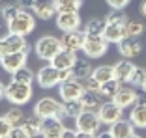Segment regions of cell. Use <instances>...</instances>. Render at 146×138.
I'll return each instance as SVG.
<instances>
[{
  "mask_svg": "<svg viewBox=\"0 0 146 138\" xmlns=\"http://www.w3.org/2000/svg\"><path fill=\"white\" fill-rule=\"evenodd\" d=\"M107 26H105L103 37L109 43L118 45L122 39L125 37V22H127V15H124L122 11L112 9V13H109L107 17Z\"/></svg>",
  "mask_w": 146,
  "mask_h": 138,
  "instance_id": "6da1fadb",
  "label": "cell"
},
{
  "mask_svg": "<svg viewBox=\"0 0 146 138\" xmlns=\"http://www.w3.org/2000/svg\"><path fill=\"white\" fill-rule=\"evenodd\" d=\"M34 114L43 120H51V118H56V120H62L68 118L66 114V108H64V101H56L52 97H41V99L36 103L34 106Z\"/></svg>",
  "mask_w": 146,
  "mask_h": 138,
  "instance_id": "7a4b0ae2",
  "label": "cell"
},
{
  "mask_svg": "<svg viewBox=\"0 0 146 138\" xmlns=\"http://www.w3.org/2000/svg\"><path fill=\"white\" fill-rule=\"evenodd\" d=\"M62 51V39L56 35H41L34 45V52L39 60L51 62Z\"/></svg>",
  "mask_w": 146,
  "mask_h": 138,
  "instance_id": "3957f363",
  "label": "cell"
},
{
  "mask_svg": "<svg viewBox=\"0 0 146 138\" xmlns=\"http://www.w3.org/2000/svg\"><path fill=\"white\" fill-rule=\"evenodd\" d=\"M6 26H8V32L25 35L26 37V35L32 34L34 28H36V15L30 13V11H26V9H21V11H19Z\"/></svg>",
  "mask_w": 146,
  "mask_h": 138,
  "instance_id": "277c9868",
  "label": "cell"
},
{
  "mask_svg": "<svg viewBox=\"0 0 146 138\" xmlns=\"http://www.w3.org/2000/svg\"><path fill=\"white\" fill-rule=\"evenodd\" d=\"M6 99L11 104H17V106L26 104L32 99V84H25V82L11 78V82L6 86Z\"/></svg>",
  "mask_w": 146,
  "mask_h": 138,
  "instance_id": "5b68a950",
  "label": "cell"
},
{
  "mask_svg": "<svg viewBox=\"0 0 146 138\" xmlns=\"http://www.w3.org/2000/svg\"><path fill=\"white\" fill-rule=\"evenodd\" d=\"M19 51H30V45H28L25 35L9 32V34L0 37V58H4L6 54H11V52H19Z\"/></svg>",
  "mask_w": 146,
  "mask_h": 138,
  "instance_id": "8992f818",
  "label": "cell"
},
{
  "mask_svg": "<svg viewBox=\"0 0 146 138\" xmlns=\"http://www.w3.org/2000/svg\"><path fill=\"white\" fill-rule=\"evenodd\" d=\"M99 127H101V118H99L98 110H82V114H79L75 118V129L77 131H84V133H92L98 134Z\"/></svg>",
  "mask_w": 146,
  "mask_h": 138,
  "instance_id": "52a82bcc",
  "label": "cell"
},
{
  "mask_svg": "<svg viewBox=\"0 0 146 138\" xmlns=\"http://www.w3.org/2000/svg\"><path fill=\"white\" fill-rule=\"evenodd\" d=\"M109 51V41L103 37V35H86L84 47H82V52L86 54V58H101L105 56Z\"/></svg>",
  "mask_w": 146,
  "mask_h": 138,
  "instance_id": "ba28073f",
  "label": "cell"
},
{
  "mask_svg": "<svg viewBox=\"0 0 146 138\" xmlns=\"http://www.w3.org/2000/svg\"><path fill=\"white\" fill-rule=\"evenodd\" d=\"M36 82H38V86L43 88V90H51V88L58 86L60 84V69H56L52 64L45 65V67H41L38 71Z\"/></svg>",
  "mask_w": 146,
  "mask_h": 138,
  "instance_id": "9c48e42d",
  "label": "cell"
},
{
  "mask_svg": "<svg viewBox=\"0 0 146 138\" xmlns=\"http://www.w3.org/2000/svg\"><path fill=\"white\" fill-rule=\"evenodd\" d=\"M58 93H60V99L64 101H75L81 99V95L84 93V86L79 78H69L58 84Z\"/></svg>",
  "mask_w": 146,
  "mask_h": 138,
  "instance_id": "30bf717a",
  "label": "cell"
},
{
  "mask_svg": "<svg viewBox=\"0 0 146 138\" xmlns=\"http://www.w3.org/2000/svg\"><path fill=\"white\" fill-rule=\"evenodd\" d=\"M28 52H30V51H19V52L6 54L4 58H0V65H2V69H4V71H8L9 75L17 73L21 67H25V65H26Z\"/></svg>",
  "mask_w": 146,
  "mask_h": 138,
  "instance_id": "8fae6325",
  "label": "cell"
},
{
  "mask_svg": "<svg viewBox=\"0 0 146 138\" xmlns=\"http://www.w3.org/2000/svg\"><path fill=\"white\" fill-rule=\"evenodd\" d=\"M54 19H56V26L62 32L81 30V15H79V11H58Z\"/></svg>",
  "mask_w": 146,
  "mask_h": 138,
  "instance_id": "7c38bea8",
  "label": "cell"
},
{
  "mask_svg": "<svg viewBox=\"0 0 146 138\" xmlns=\"http://www.w3.org/2000/svg\"><path fill=\"white\" fill-rule=\"evenodd\" d=\"M98 114H99V118H101V123H103V125H112L114 121H118V120L124 118V108L118 106L114 101L109 99L107 103L101 104V108L98 110Z\"/></svg>",
  "mask_w": 146,
  "mask_h": 138,
  "instance_id": "4fadbf2b",
  "label": "cell"
},
{
  "mask_svg": "<svg viewBox=\"0 0 146 138\" xmlns=\"http://www.w3.org/2000/svg\"><path fill=\"white\" fill-rule=\"evenodd\" d=\"M137 99H139V91L135 86H124L122 84L120 90L116 91V95L112 97L111 101H114L118 106H122L125 110V108H131L133 104H137Z\"/></svg>",
  "mask_w": 146,
  "mask_h": 138,
  "instance_id": "5bb4252c",
  "label": "cell"
},
{
  "mask_svg": "<svg viewBox=\"0 0 146 138\" xmlns=\"http://www.w3.org/2000/svg\"><path fill=\"white\" fill-rule=\"evenodd\" d=\"M32 13L38 19H43V21L56 17V13H58L56 0H34L32 2Z\"/></svg>",
  "mask_w": 146,
  "mask_h": 138,
  "instance_id": "9a60e30c",
  "label": "cell"
},
{
  "mask_svg": "<svg viewBox=\"0 0 146 138\" xmlns=\"http://www.w3.org/2000/svg\"><path fill=\"white\" fill-rule=\"evenodd\" d=\"M62 49H68V51L73 52H79L82 51L84 47V41H86V34L84 30H73V32H64L62 34Z\"/></svg>",
  "mask_w": 146,
  "mask_h": 138,
  "instance_id": "2e32d148",
  "label": "cell"
},
{
  "mask_svg": "<svg viewBox=\"0 0 146 138\" xmlns=\"http://www.w3.org/2000/svg\"><path fill=\"white\" fill-rule=\"evenodd\" d=\"M118 52H120L122 58H129V60L137 58L139 54L142 52L141 39H139V37H127V35H125L120 43H118Z\"/></svg>",
  "mask_w": 146,
  "mask_h": 138,
  "instance_id": "e0dca14e",
  "label": "cell"
},
{
  "mask_svg": "<svg viewBox=\"0 0 146 138\" xmlns=\"http://www.w3.org/2000/svg\"><path fill=\"white\" fill-rule=\"evenodd\" d=\"M135 67H137V65L129 60V58H124V60L116 62L114 64V78H118L122 84L129 82L131 77H133V73H135Z\"/></svg>",
  "mask_w": 146,
  "mask_h": 138,
  "instance_id": "ac0fdd59",
  "label": "cell"
},
{
  "mask_svg": "<svg viewBox=\"0 0 146 138\" xmlns=\"http://www.w3.org/2000/svg\"><path fill=\"white\" fill-rule=\"evenodd\" d=\"M77 60H79L77 52L68 51V49H62V51L51 60V64L54 65L56 69H73V65H75V62H77Z\"/></svg>",
  "mask_w": 146,
  "mask_h": 138,
  "instance_id": "d6986e66",
  "label": "cell"
},
{
  "mask_svg": "<svg viewBox=\"0 0 146 138\" xmlns=\"http://www.w3.org/2000/svg\"><path fill=\"white\" fill-rule=\"evenodd\" d=\"M135 129H137V127L133 125V121L131 120H124V118L118 120V121H114L112 125H109V131L112 133L114 138H129L135 133Z\"/></svg>",
  "mask_w": 146,
  "mask_h": 138,
  "instance_id": "ffe728a7",
  "label": "cell"
},
{
  "mask_svg": "<svg viewBox=\"0 0 146 138\" xmlns=\"http://www.w3.org/2000/svg\"><path fill=\"white\" fill-rule=\"evenodd\" d=\"M66 127L62 120H56V118H51V120H45V125H43V138H62Z\"/></svg>",
  "mask_w": 146,
  "mask_h": 138,
  "instance_id": "44dd1931",
  "label": "cell"
},
{
  "mask_svg": "<svg viewBox=\"0 0 146 138\" xmlns=\"http://www.w3.org/2000/svg\"><path fill=\"white\" fill-rule=\"evenodd\" d=\"M105 97L99 91H88V90H84V93L81 95V103H82V106L86 108V110H99L101 108V104L105 103Z\"/></svg>",
  "mask_w": 146,
  "mask_h": 138,
  "instance_id": "7402d4cb",
  "label": "cell"
},
{
  "mask_svg": "<svg viewBox=\"0 0 146 138\" xmlns=\"http://www.w3.org/2000/svg\"><path fill=\"white\" fill-rule=\"evenodd\" d=\"M129 120L133 121L137 129H146V103H137L131 106Z\"/></svg>",
  "mask_w": 146,
  "mask_h": 138,
  "instance_id": "603a6c76",
  "label": "cell"
},
{
  "mask_svg": "<svg viewBox=\"0 0 146 138\" xmlns=\"http://www.w3.org/2000/svg\"><path fill=\"white\" fill-rule=\"evenodd\" d=\"M43 125H45V120H43V118H39V116H36V114H32L30 118H26V121L23 123V127H25V129L30 133V136H32V138L41 136V133H43Z\"/></svg>",
  "mask_w": 146,
  "mask_h": 138,
  "instance_id": "cb8c5ba5",
  "label": "cell"
},
{
  "mask_svg": "<svg viewBox=\"0 0 146 138\" xmlns=\"http://www.w3.org/2000/svg\"><path fill=\"white\" fill-rule=\"evenodd\" d=\"M105 26H107V19H90L84 26L86 35H103Z\"/></svg>",
  "mask_w": 146,
  "mask_h": 138,
  "instance_id": "d4e9b609",
  "label": "cell"
},
{
  "mask_svg": "<svg viewBox=\"0 0 146 138\" xmlns=\"http://www.w3.org/2000/svg\"><path fill=\"white\" fill-rule=\"evenodd\" d=\"M120 86H122V82L118 80V78H111V80H107V82H101L99 93L103 95L105 99H112V97L116 95V91L120 90Z\"/></svg>",
  "mask_w": 146,
  "mask_h": 138,
  "instance_id": "484cf974",
  "label": "cell"
},
{
  "mask_svg": "<svg viewBox=\"0 0 146 138\" xmlns=\"http://www.w3.org/2000/svg\"><path fill=\"white\" fill-rule=\"evenodd\" d=\"M71 71H73V77H75V78L82 80V78L90 77L94 69H92L90 62H86V60H77V62H75V65H73Z\"/></svg>",
  "mask_w": 146,
  "mask_h": 138,
  "instance_id": "4316f807",
  "label": "cell"
},
{
  "mask_svg": "<svg viewBox=\"0 0 146 138\" xmlns=\"http://www.w3.org/2000/svg\"><path fill=\"white\" fill-rule=\"evenodd\" d=\"M4 116H6V120H8L13 127H19V125H23V123L26 121V116H25V112H23V108L17 106V104H15L13 108H9Z\"/></svg>",
  "mask_w": 146,
  "mask_h": 138,
  "instance_id": "83f0119b",
  "label": "cell"
},
{
  "mask_svg": "<svg viewBox=\"0 0 146 138\" xmlns=\"http://www.w3.org/2000/svg\"><path fill=\"white\" fill-rule=\"evenodd\" d=\"M92 75L99 82H107L111 78H114V65H99V67H96L92 71Z\"/></svg>",
  "mask_w": 146,
  "mask_h": 138,
  "instance_id": "f1b7e54d",
  "label": "cell"
},
{
  "mask_svg": "<svg viewBox=\"0 0 146 138\" xmlns=\"http://www.w3.org/2000/svg\"><path fill=\"white\" fill-rule=\"evenodd\" d=\"M21 9H25V8H23V6L19 4V2H15V4H6L4 8L0 9V15H2V19H4V22L8 24V22L11 21V19L15 17V15H17V13L21 11Z\"/></svg>",
  "mask_w": 146,
  "mask_h": 138,
  "instance_id": "f546056e",
  "label": "cell"
},
{
  "mask_svg": "<svg viewBox=\"0 0 146 138\" xmlns=\"http://www.w3.org/2000/svg\"><path fill=\"white\" fill-rule=\"evenodd\" d=\"M64 108H66V114H68V118H73V120H75L79 114H82V110H84V106H82L81 99L66 101V103H64Z\"/></svg>",
  "mask_w": 146,
  "mask_h": 138,
  "instance_id": "4dcf8cb0",
  "label": "cell"
},
{
  "mask_svg": "<svg viewBox=\"0 0 146 138\" xmlns=\"http://www.w3.org/2000/svg\"><path fill=\"white\" fill-rule=\"evenodd\" d=\"M144 32V24L141 21H129L125 22V35L127 37H141V34Z\"/></svg>",
  "mask_w": 146,
  "mask_h": 138,
  "instance_id": "1f68e13d",
  "label": "cell"
},
{
  "mask_svg": "<svg viewBox=\"0 0 146 138\" xmlns=\"http://www.w3.org/2000/svg\"><path fill=\"white\" fill-rule=\"evenodd\" d=\"M82 6V0H56L58 11H79Z\"/></svg>",
  "mask_w": 146,
  "mask_h": 138,
  "instance_id": "d6a6232c",
  "label": "cell"
},
{
  "mask_svg": "<svg viewBox=\"0 0 146 138\" xmlns=\"http://www.w3.org/2000/svg\"><path fill=\"white\" fill-rule=\"evenodd\" d=\"M11 77H13V80L25 82V84H32V82H34V73H32V71L26 67V65H25V67H21L17 73H13Z\"/></svg>",
  "mask_w": 146,
  "mask_h": 138,
  "instance_id": "836d02e7",
  "label": "cell"
},
{
  "mask_svg": "<svg viewBox=\"0 0 146 138\" xmlns=\"http://www.w3.org/2000/svg\"><path fill=\"white\" fill-rule=\"evenodd\" d=\"M129 84L135 88H142L146 84V69L144 67H135V73L129 80Z\"/></svg>",
  "mask_w": 146,
  "mask_h": 138,
  "instance_id": "e575fe53",
  "label": "cell"
},
{
  "mask_svg": "<svg viewBox=\"0 0 146 138\" xmlns=\"http://www.w3.org/2000/svg\"><path fill=\"white\" fill-rule=\"evenodd\" d=\"M81 82H82V86H84V90H88V91H99V90H101V82H99L94 75L82 78Z\"/></svg>",
  "mask_w": 146,
  "mask_h": 138,
  "instance_id": "d590c367",
  "label": "cell"
},
{
  "mask_svg": "<svg viewBox=\"0 0 146 138\" xmlns=\"http://www.w3.org/2000/svg\"><path fill=\"white\" fill-rule=\"evenodd\" d=\"M13 125L6 120V116L0 118V138H9V133H11Z\"/></svg>",
  "mask_w": 146,
  "mask_h": 138,
  "instance_id": "8d00e7d4",
  "label": "cell"
},
{
  "mask_svg": "<svg viewBox=\"0 0 146 138\" xmlns=\"http://www.w3.org/2000/svg\"><path fill=\"white\" fill-rule=\"evenodd\" d=\"M9 138H32V136H30V133H28L23 125H19V127H13V129H11Z\"/></svg>",
  "mask_w": 146,
  "mask_h": 138,
  "instance_id": "74e56055",
  "label": "cell"
},
{
  "mask_svg": "<svg viewBox=\"0 0 146 138\" xmlns=\"http://www.w3.org/2000/svg\"><path fill=\"white\" fill-rule=\"evenodd\" d=\"M109 4V8L111 9H116V11H122V9L127 8V4L131 2V0H105Z\"/></svg>",
  "mask_w": 146,
  "mask_h": 138,
  "instance_id": "f35d334b",
  "label": "cell"
},
{
  "mask_svg": "<svg viewBox=\"0 0 146 138\" xmlns=\"http://www.w3.org/2000/svg\"><path fill=\"white\" fill-rule=\"evenodd\" d=\"M62 138H77V129H68V127H66Z\"/></svg>",
  "mask_w": 146,
  "mask_h": 138,
  "instance_id": "ab89813d",
  "label": "cell"
},
{
  "mask_svg": "<svg viewBox=\"0 0 146 138\" xmlns=\"http://www.w3.org/2000/svg\"><path fill=\"white\" fill-rule=\"evenodd\" d=\"M77 138H96V134L84 133V131H77Z\"/></svg>",
  "mask_w": 146,
  "mask_h": 138,
  "instance_id": "60d3db41",
  "label": "cell"
},
{
  "mask_svg": "<svg viewBox=\"0 0 146 138\" xmlns=\"http://www.w3.org/2000/svg\"><path fill=\"white\" fill-rule=\"evenodd\" d=\"M96 138H114V136H112L111 131H105V133H98V134H96Z\"/></svg>",
  "mask_w": 146,
  "mask_h": 138,
  "instance_id": "b9f144b4",
  "label": "cell"
},
{
  "mask_svg": "<svg viewBox=\"0 0 146 138\" xmlns=\"http://www.w3.org/2000/svg\"><path fill=\"white\" fill-rule=\"evenodd\" d=\"M17 2L23 8H32V2H34V0H17Z\"/></svg>",
  "mask_w": 146,
  "mask_h": 138,
  "instance_id": "7bdbcfd3",
  "label": "cell"
},
{
  "mask_svg": "<svg viewBox=\"0 0 146 138\" xmlns=\"http://www.w3.org/2000/svg\"><path fill=\"white\" fill-rule=\"evenodd\" d=\"M2 99H6V86L0 82V101H2Z\"/></svg>",
  "mask_w": 146,
  "mask_h": 138,
  "instance_id": "ee69618b",
  "label": "cell"
},
{
  "mask_svg": "<svg viewBox=\"0 0 146 138\" xmlns=\"http://www.w3.org/2000/svg\"><path fill=\"white\" fill-rule=\"evenodd\" d=\"M139 11H141L142 17H146V0H142V4H141V8H139Z\"/></svg>",
  "mask_w": 146,
  "mask_h": 138,
  "instance_id": "f6af8a7d",
  "label": "cell"
},
{
  "mask_svg": "<svg viewBox=\"0 0 146 138\" xmlns=\"http://www.w3.org/2000/svg\"><path fill=\"white\" fill-rule=\"evenodd\" d=\"M129 138H142V136H139V134H135V133H133V134H131Z\"/></svg>",
  "mask_w": 146,
  "mask_h": 138,
  "instance_id": "bcb514c9",
  "label": "cell"
},
{
  "mask_svg": "<svg viewBox=\"0 0 146 138\" xmlns=\"http://www.w3.org/2000/svg\"><path fill=\"white\" fill-rule=\"evenodd\" d=\"M142 91H144V93H146V84H144V86H142Z\"/></svg>",
  "mask_w": 146,
  "mask_h": 138,
  "instance_id": "7dc6e473",
  "label": "cell"
},
{
  "mask_svg": "<svg viewBox=\"0 0 146 138\" xmlns=\"http://www.w3.org/2000/svg\"><path fill=\"white\" fill-rule=\"evenodd\" d=\"M0 2H2V0H0Z\"/></svg>",
  "mask_w": 146,
  "mask_h": 138,
  "instance_id": "c3c4849f",
  "label": "cell"
}]
</instances>
